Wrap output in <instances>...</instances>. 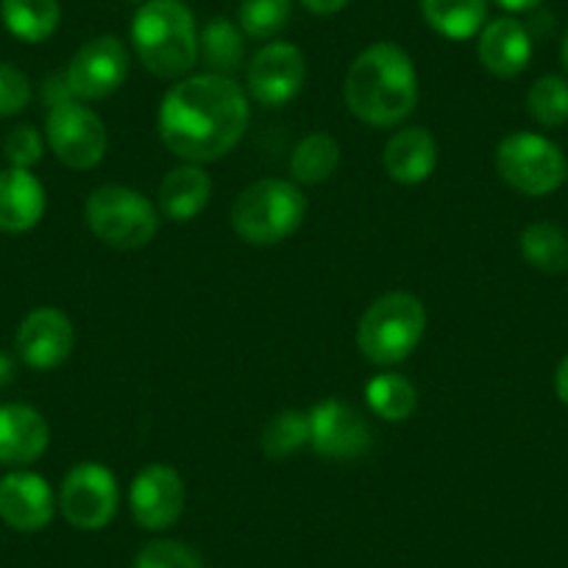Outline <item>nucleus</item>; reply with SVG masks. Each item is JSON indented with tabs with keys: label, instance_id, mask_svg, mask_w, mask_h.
<instances>
[{
	"label": "nucleus",
	"instance_id": "nucleus-37",
	"mask_svg": "<svg viewBox=\"0 0 568 568\" xmlns=\"http://www.w3.org/2000/svg\"><path fill=\"white\" fill-rule=\"evenodd\" d=\"M560 62H562V68H566V73H568V31H566V37H562V45H560Z\"/></svg>",
	"mask_w": 568,
	"mask_h": 568
},
{
	"label": "nucleus",
	"instance_id": "nucleus-21",
	"mask_svg": "<svg viewBox=\"0 0 568 568\" xmlns=\"http://www.w3.org/2000/svg\"><path fill=\"white\" fill-rule=\"evenodd\" d=\"M420 14L435 34L463 42L485 29L488 0H420Z\"/></svg>",
	"mask_w": 568,
	"mask_h": 568
},
{
	"label": "nucleus",
	"instance_id": "nucleus-4",
	"mask_svg": "<svg viewBox=\"0 0 568 568\" xmlns=\"http://www.w3.org/2000/svg\"><path fill=\"white\" fill-rule=\"evenodd\" d=\"M307 206L302 184L287 179H260L234 199L229 221L240 240L267 248L284 243L302 229Z\"/></svg>",
	"mask_w": 568,
	"mask_h": 568
},
{
	"label": "nucleus",
	"instance_id": "nucleus-18",
	"mask_svg": "<svg viewBox=\"0 0 568 568\" xmlns=\"http://www.w3.org/2000/svg\"><path fill=\"white\" fill-rule=\"evenodd\" d=\"M440 149L438 140L429 129L424 125H407V129H398L396 134L387 140L385 154V171L393 182L398 184H420L433 176L435 168H438Z\"/></svg>",
	"mask_w": 568,
	"mask_h": 568
},
{
	"label": "nucleus",
	"instance_id": "nucleus-27",
	"mask_svg": "<svg viewBox=\"0 0 568 568\" xmlns=\"http://www.w3.org/2000/svg\"><path fill=\"white\" fill-rule=\"evenodd\" d=\"M262 452L271 460H284L310 444V415L302 409H282L262 426Z\"/></svg>",
	"mask_w": 568,
	"mask_h": 568
},
{
	"label": "nucleus",
	"instance_id": "nucleus-36",
	"mask_svg": "<svg viewBox=\"0 0 568 568\" xmlns=\"http://www.w3.org/2000/svg\"><path fill=\"white\" fill-rule=\"evenodd\" d=\"M14 382V359L7 352H0V387H7Z\"/></svg>",
	"mask_w": 568,
	"mask_h": 568
},
{
	"label": "nucleus",
	"instance_id": "nucleus-14",
	"mask_svg": "<svg viewBox=\"0 0 568 568\" xmlns=\"http://www.w3.org/2000/svg\"><path fill=\"white\" fill-rule=\"evenodd\" d=\"M75 329L73 321L57 307H37L20 321L14 335V352L29 368H59L73 354Z\"/></svg>",
	"mask_w": 568,
	"mask_h": 568
},
{
	"label": "nucleus",
	"instance_id": "nucleus-25",
	"mask_svg": "<svg viewBox=\"0 0 568 568\" xmlns=\"http://www.w3.org/2000/svg\"><path fill=\"white\" fill-rule=\"evenodd\" d=\"M365 402L376 418L387 424H402L418 407V390L402 374H376L365 385Z\"/></svg>",
	"mask_w": 568,
	"mask_h": 568
},
{
	"label": "nucleus",
	"instance_id": "nucleus-30",
	"mask_svg": "<svg viewBox=\"0 0 568 568\" xmlns=\"http://www.w3.org/2000/svg\"><path fill=\"white\" fill-rule=\"evenodd\" d=\"M134 568H204L199 551L182 540L160 538L142 546L134 557Z\"/></svg>",
	"mask_w": 568,
	"mask_h": 568
},
{
	"label": "nucleus",
	"instance_id": "nucleus-7",
	"mask_svg": "<svg viewBox=\"0 0 568 568\" xmlns=\"http://www.w3.org/2000/svg\"><path fill=\"white\" fill-rule=\"evenodd\" d=\"M496 171L501 182L529 199H544L562 187L568 160L557 142L535 131H516L496 145Z\"/></svg>",
	"mask_w": 568,
	"mask_h": 568
},
{
	"label": "nucleus",
	"instance_id": "nucleus-17",
	"mask_svg": "<svg viewBox=\"0 0 568 568\" xmlns=\"http://www.w3.org/2000/svg\"><path fill=\"white\" fill-rule=\"evenodd\" d=\"M51 444V426L29 404L0 407V466L23 468L40 460Z\"/></svg>",
	"mask_w": 568,
	"mask_h": 568
},
{
	"label": "nucleus",
	"instance_id": "nucleus-1",
	"mask_svg": "<svg viewBox=\"0 0 568 568\" xmlns=\"http://www.w3.org/2000/svg\"><path fill=\"white\" fill-rule=\"evenodd\" d=\"M248 95L232 75L199 73L165 92L156 129L173 156L193 165L223 160L248 129Z\"/></svg>",
	"mask_w": 568,
	"mask_h": 568
},
{
	"label": "nucleus",
	"instance_id": "nucleus-29",
	"mask_svg": "<svg viewBox=\"0 0 568 568\" xmlns=\"http://www.w3.org/2000/svg\"><path fill=\"white\" fill-rule=\"evenodd\" d=\"M293 18V0H240V31L251 40H273Z\"/></svg>",
	"mask_w": 568,
	"mask_h": 568
},
{
	"label": "nucleus",
	"instance_id": "nucleus-23",
	"mask_svg": "<svg viewBox=\"0 0 568 568\" xmlns=\"http://www.w3.org/2000/svg\"><path fill=\"white\" fill-rule=\"evenodd\" d=\"M0 18L9 34L34 45L57 34L62 7L59 0H0Z\"/></svg>",
	"mask_w": 568,
	"mask_h": 568
},
{
	"label": "nucleus",
	"instance_id": "nucleus-12",
	"mask_svg": "<svg viewBox=\"0 0 568 568\" xmlns=\"http://www.w3.org/2000/svg\"><path fill=\"white\" fill-rule=\"evenodd\" d=\"M310 446L326 460H359L374 444L368 420L341 398H326L310 409Z\"/></svg>",
	"mask_w": 568,
	"mask_h": 568
},
{
	"label": "nucleus",
	"instance_id": "nucleus-28",
	"mask_svg": "<svg viewBox=\"0 0 568 568\" xmlns=\"http://www.w3.org/2000/svg\"><path fill=\"white\" fill-rule=\"evenodd\" d=\"M527 112L544 129H560L568 123V79L546 73L529 87Z\"/></svg>",
	"mask_w": 568,
	"mask_h": 568
},
{
	"label": "nucleus",
	"instance_id": "nucleus-31",
	"mask_svg": "<svg viewBox=\"0 0 568 568\" xmlns=\"http://www.w3.org/2000/svg\"><path fill=\"white\" fill-rule=\"evenodd\" d=\"M3 154L12 168L31 171L45 156V140L34 125H14L3 140Z\"/></svg>",
	"mask_w": 568,
	"mask_h": 568
},
{
	"label": "nucleus",
	"instance_id": "nucleus-32",
	"mask_svg": "<svg viewBox=\"0 0 568 568\" xmlns=\"http://www.w3.org/2000/svg\"><path fill=\"white\" fill-rule=\"evenodd\" d=\"M31 101V84L23 70L0 64V118H14Z\"/></svg>",
	"mask_w": 568,
	"mask_h": 568
},
{
	"label": "nucleus",
	"instance_id": "nucleus-13",
	"mask_svg": "<svg viewBox=\"0 0 568 568\" xmlns=\"http://www.w3.org/2000/svg\"><path fill=\"white\" fill-rule=\"evenodd\" d=\"M184 501H187V488L182 474L165 463H151L131 479L129 507L142 529L162 532L173 527L182 518Z\"/></svg>",
	"mask_w": 568,
	"mask_h": 568
},
{
	"label": "nucleus",
	"instance_id": "nucleus-3",
	"mask_svg": "<svg viewBox=\"0 0 568 568\" xmlns=\"http://www.w3.org/2000/svg\"><path fill=\"white\" fill-rule=\"evenodd\" d=\"M131 48L156 79H184L199 62L193 12L182 0H145L131 20Z\"/></svg>",
	"mask_w": 568,
	"mask_h": 568
},
{
	"label": "nucleus",
	"instance_id": "nucleus-20",
	"mask_svg": "<svg viewBox=\"0 0 568 568\" xmlns=\"http://www.w3.org/2000/svg\"><path fill=\"white\" fill-rule=\"evenodd\" d=\"M160 212L173 223H190L206 210L212 199V176L204 165H184L173 168L165 173L160 184Z\"/></svg>",
	"mask_w": 568,
	"mask_h": 568
},
{
	"label": "nucleus",
	"instance_id": "nucleus-16",
	"mask_svg": "<svg viewBox=\"0 0 568 568\" xmlns=\"http://www.w3.org/2000/svg\"><path fill=\"white\" fill-rule=\"evenodd\" d=\"M483 68L496 79H516L532 62V34L516 18H496L477 37Z\"/></svg>",
	"mask_w": 568,
	"mask_h": 568
},
{
	"label": "nucleus",
	"instance_id": "nucleus-24",
	"mask_svg": "<svg viewBox=\"0 0 568 568\" xmlns=\"http://www.w3.org/2000/svg\"><path fill=\"white\" fill-rule=\"evenodd\" d=\"M341 165V142L326 131L307 134L291 154V176L296 184H324Z\"/></svg>",
	"mask_w": 568,
	"mask_h": 568
},
{
	"label": "nucleus",
	"instance_id": "nucleus-33",
	"mask_svg": "<svg viewBox=\"0 0 568 568\" xmlns=\"http://www.w3.org/2000/svg\"><path fill=\"white\" fill-rule=\"evenodd\" d=\"M348 3H352V0H302V7L307 9V12L318 14V18H329V14L343 12Z\"/></svg>",
	"mask_w": 568,
	"mask_h": 568
},
{
	"label": "nucleus",
	"instance_id": "nucleus-11",
	"mask_svg": "<svg viewBox=\"0 0 568 568\" xmlns=\"http://www.w3.org/2000/svg\"><path fill=\"white\" fill-rule=\"evenodd\" d=\"M307 81V59L293 42L273 40L254 53L245 70L251 98L262 106H284L302 92Z\"/></svg>",
	"mask_w": 568,
	"mask_h": 568
},
{
	"label": "nucleus",
	"instance_id": "nucleus-2",
	"mask_svg": "<svg viewBox=\"0 0 568 568\" xmlns=\"http://www.w3.org/2000/svg\"><path fill=\"white\" fill-rule=\"evenodd\" d=\"M346 109L365 125L390 129L418 106V73L396 42H374L348 68L343 81Z\"/></svg>",
	"mask_w": 568,
	"mask_h": 568
},
{
	"label": "nucleus",
	"instance_id": "nucleus-8",
	"mask_svg": "<svg viewBox=\"0 0 568 568\" xmlns=\"http://www.w3.org/2000/svg\"><path fill=\"white\" fill-rule=\"evenodd\" d=\"M45 140L53 156L70 171H92L101 165L109 149L103 120L75 98L48 109Z\"/></svg>",
	"mask_w": 568,
	"mask_h": 568
},
{
	"label": "nucleus",
	"instance_id": "nucleus-6",
	"mask_svg": "<svg viewBox=\"0 0 568 568\" xmlns=\"http://www.w3.org/2000/svg\"><path fill=\"white\" fill-rule=\"evenodd\" d=\"M84 221L101 243L120 251H136L156 237L160 210L140 190L103 184L87 199Z\"/></svg>",
	"mask_w": 568,
	"mask_h": 568
},
{
	"label": "nucleus",
	"instance_id": "nucleus-10",
	"mask_svg": "<svg viewBox=\"0 0 568 568\" xmlns=\"http://www.w3.org/2000/svg\"><path fill=\"white\" fill-rule=\"evenodd\" d=\"M129 79V48L114 34L84 42L64 70L75 101H103L114 95Z\"/></svg>",
	"mask_w": 568,
	"mask_h": 568
},
{
	"label": "nucleus",
	"instance_id": "nucleus-5",
	"mask_svg": "<svg viewBox=\"0 0 568 568\" xmlns=\"http://www.w3.org/2000/svg\"><path fill=\"white\" fill-rule=\"evenodd\" d=\"M426 332V310L413 293H385L368 304L357 324V346L368 363L390 368L418 348Z\"/></svg>",
	"mask_w": 568,
	"mask_h": 568
},
{
	"label": "nucleus",
	"instance_id": "nucleus-38",
	"mask_svg": "<svg viewBox=\"0 0 568 568\" xmlns=\"http://www.w3.org/2000/svg\"><path fill=\"white\" fill-rule=\"evenodd\" d=\"M129 3H145V0H129Z\"/></svg>",
	"mask_w": 568,
	"mask_h": 568
},
{
	"label": "nucleus",
	"instance_id": "nucleus-34",
	"mask_svg": "<svg viewBox=\"0 0 568 568\" xmlns=\"http://www.w3.org/2000/svg\"><path fill=\"white\" fill-rule=\"evenodd\" d=\"M555 393L557 398L568 407V354L560 359V365H557L555 371Z\"/></svg>",
	"mask_w": 568,
	"mask_h": 568
},
{
	"label": "nucleus",
	"instance_id": "nucleus-22",
	"mask_svg": "<svg viewBox=\"0 0 568 568\" xmlns=\"http://www.w3.org/2000/svg\"><path fill=\"white\" fill-rule=\"evenodd\" d=\"M199 59L206 73L232 75L245 62V34L229 18H212L199 34Z\"/></svg>",
	"mask_w": 568,
	"mask_h": 568
},
{
	"label": "nucleus",
	"instance_id": "nucleus-26",
	"mask_svg": "<svg viewBox=\"0 0 568 568\" xmlns=\"http://www.w3.org/2000/svg\"><path fill=\"white\" fill-rule=\"evenodd\" d=\"M521 256L529 267L540 273L568 271V234L555 223H529L521 232Z\"/></svg>",
	"mask_w": 568,
	"mask_h": 568
},
{
	"label": "nucleus",
	"instance_id": "nucleus-35",
	"mask_svg": "<svg viewBox=\"0 0 568 568\" xmlns=\"http://www.w3.org/2000/svg\"><path fill=\"white\" fill-rule=\"evenodd\" d=\"M494 3H499L505 12H532L544 0H494Z\"/></svg>",
	"mask_w": 568,
	"mask_h": 568
},
{
	"label": "nucleus",
	"instance_id": "nucleus-19",
	"mask_svg": "<svg viewBox=\"0 0 568 568\" xmlns=\"http://www.w3.org/2000/svg\"><path fill=\"white\" fill-rule=\"evenodd\" d=\"M45 215V187L23 168L0 173V232H31Z\"/></svg>",
	"mask_w": 568,
	"mask_h": 568
},
{
	"label": "nucleus",
	"instance_id": "nucleus-15",
	"mask_svg": "<svg viewBox=\"0 0 568 568\" xmlns=\"http://www.w3.org/2000/svg\"><path fill=\"white\" fill-rule=\"evenodd\" d=\"M57 507V494L42 474L18 468L0 479V518L18 532L45 529L53 521Z\"/></svg>",
	"mask_w": 568,
	"mask_h": 568
},
{
	"label": "nucleus",
	"instance_id": "nucleus-9",
	"mask_svg": "<svg viewBox=\"0 0 568 568\" xmlns=\"http://www.w3.org/2000/svg\"><path fill=\"white\" fill-rule=\"evenodd\" d=\"M120 507L118 477L101 463H79L70 468L59 488V510L75 529H103Z\"/></svg>",
	"mask_w": 568,
	"mask_h": 568
}]
</instances>
